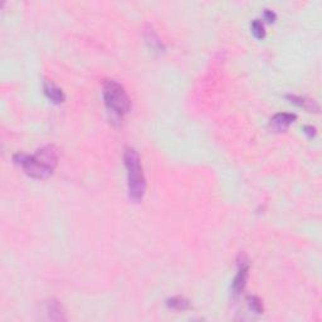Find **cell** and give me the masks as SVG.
Listing matches in <instances>:
<instances>
[{
  "label": "cell",
  "instance_id": "obj_10",
  "mask_svg": "<svg viewBox=\"0 0 322 322\" xmlns=\"http://www.w3.org/2000/svg\"><path fill=\"white\" fill-rule=\"evenodd\" d=\"M250 28H252L253 36H254L257 39H263V38H265V36H266L265 25H263V23H262L259 19H254V20L252 21V25H250Z\"/></svg>",
  "mask_w": 322,
  "mask_h": 322
},
{
  "label": "cell",
  "instance_id": "obj_12",
  "mask_svg": "<svg viewBox=\"0 0 322 322\" xmlns=\"http://www.w3.org/2000/svg\"><path fill=\"white\" fill-rule=\"evenodd\" d=\"M263 17H265V20L268 21V23H273L277 18L276 13L272 12L270 9H266L265 13H263Z\"/></svg>",
  "mask_w": 322,
  "mask_h": 322
},
{
  "label": "cell",
  "instance_id": "obj_9",
  "mask_svg": "<svg viewBox=\"0 0 322 322\" xmlns=\"http://www.w3.org/2000/svg\"><path fill=\"white\" fill-rule=\"evenodd\" d=\"M167 307H170V308H174V310H179V311H184L188 310L189 307H190V302L184 297H180V296H177V297L169 298L166 301Z\"/></svg>",
  "mask_w": 322,
  "mask_h": 322
},
{
  "label": "cell",
  "instance_id": "obj_3",
  "mask_svg": "<svg viewBox=\"0 0 322 322\" xmlns=\"http://www.w3.org/2000/svg\"><path fill=\"white\" fill-rule=\"evenodd\" d=\"M104 98L108 112L113 119H122L130 111L131 101L125 89L113 79H108L104 85Z\"/></svg>",
  "mask_w": 322,
  "mask_h": 322
},
{
  "label": "cell",
  "instance_id": "obj_5",
  "mask_svg": "<svg viewBox=\"0 0 322 322\" xmlns=\"http://www.w3.org/2000/svg\"><path fill=\"white\" fill-rule=\"evenodd\" d=\"M296 119H297V115H295V113H277V115H274L273 117L270 119L269 125L274 131L281 132V131L287 130L292 122L296 121Z\"/></svg>",
  "mask_w": 322,
  "mask_h": 322
},
{
  "label": "cell",
  "instance_id": "obj_1",
  "mask_svg": "<svg viewBox=\"0 0 322 322\" xmlns=\"http://www.w3.org/2000/svg\"><path fill=\"white\" fill-rule=\"evenodd\" d=\"M17 165L24 169L25 174L34 179H47L57 166L58 151L53 145H47L36 150L34 155L17 154L13 158Z\"/></svg>",
  "mask_w": 322,
  "mask_h": 322
},
{
  "label": "cell",
  "instance_id": "obj_13",
  "mask_svg": "<svg viewBox=\"0 0 322 322\" xmlns=\"http://www.w3.org/2000/svg\"><path fill=\"white\" fill-rule=\"evenodd\" d=\"M304 132L307 135V136L310 137V139H312L315 135H316V127H313V126H304Z\"/></svg>",
  "mask_w": 322,
  "mask_h": 322
},
{
  "label": "cell",
  "instance_id": "obj_8",
  "mask_svg": "<svg viewBox=\"0 0 322 322\" xmlns=\"http://www.w3.org/2000/svg\"><path fill=\"white\" fill-rule=\"evenodd\" d=\"M287 98L291 101L292 104L304 107V108L308 109V111H317L319 109V106H317V104L313 100H307V98L301 97V96H292V94H288Z\"/></svg>",
  "mask_w": 322,
  "mask_h": 322
},
{
  "label": "cell",
  "instance_id": "obj_11",
  "mask_svg": "<svg viewBox=\"0 0 322 322\" xmlns=\"http://www.w3.org/2000/svg\"><path fill=\"white\" fill-rule=\"evenodd\" d=\"M247 304H248L250 310L253 311V312L263 313V304H262V301L258 297H255V296H248V297H247Z\"/></svg>",
  "mask_w": 322,
  "mask_h": 322
},
{
  "label": "cell",
  "instance_id": "obj_6",
  "mask_svg": "<svg viewBox=\"0 0 322 322\" xmlns=\"http://www.w3.org/2000/svg\"><path fill=\"white\" fill-rule=\"evenodd\" d=\"M43 89H44V93H46L47 97L49 98V100L52 101L53 104H62V102H64V100H66V96H64L63 91H62L59 87H57V86L54 85V83H52L51 81H44L43 82Z\"/></svg>",
  "mask_w": 322,
  "mask_h": 322
},
{
  "label": "cell",
  "instance_id": "obj_2",
  "mask_svg": "<svg viewBox=\"0 0 322 322\" xmlns=\"http://www.w3.org/2000/svg\"><path fill=\"white\" fill-rule=\"evenodd\" d=\"M125 166L127 169V180H128V197L130 200L139 203L143 200L145 195L146 181L143 177V166H141L140 156L134 149H126L125 155Z\"/></svg>",
  "mask_w": 322,
  "mask_h": 322
},
{
  "label": "cell",
  "instance_id": "obj_7",
  "mask_svg": "<svg viewBox=\"0 0 322 322\" xmlns=\"http://www.w3.org/2000/svg\"><path fill=\"white\" fill-rule=\"evenodd\" d=\"M46 311L51 320H57V321H59V320H61V321L62 320H66L63 308H62L59 302L53 301V300L52 301H48L46 304Z\"/></svg>",
  "mask_w": 322,
  "mask_h": 322
},
{
  "label": "cell",
  "instance_id": "obj_4",
  "mask_svg": "<svg viewBox=\"0 0 322 322\" xmlns=\"http://www.w3.org/2000/svg\"><path fill=\"white\" fill-rule=\"evenodd\" d=\"M248 274H250L248 263H242V265L239 263V270H238L237 276L234 277L233 283H232V293L234 296L239 295L240 292L244 289L247 285V280H248Z\"/></svg>",
  "mask_w": 322,
  "mask_h": 322
}]
</instances>
